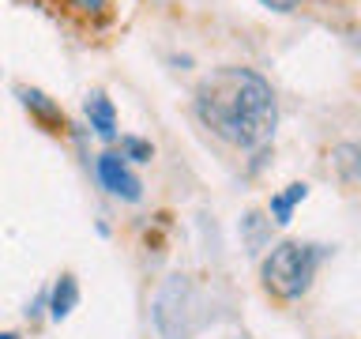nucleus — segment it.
Listing matches in <instances>:
<instances>
[{
  "mask_svg": "<svg viewBox=\"0 0 361 339\" xmlns=\"http://www.w3.org/2000/svg\"><path fill=\"white\" fill-rule=\"evenodd\" d=\"M331 166H335V174L343 177V181L361 185V140H350V143L331 147Z\"/></svg>",
  "mask_w": 361,
  "mask_h": 339,
  "instance_id": "obj_7",
  "label": "nucleus"
},
{
  "mask_svg": "<svg viewBox=\"0 0 361 339\" xmlns=\"http://www.w3.org/2000/svg\"><path fill=\"white\" fill-rule=\"evenodd\" d=\"M75 8H83V11H106L109 0H75Z\"/></svg>",
  "mask_w": 361,
  "mask_h": 339,
  "instance_id": "obj_13",
  "label": "nucleus"
},
{
  "mask_svg": "<svg viewBox=\"0 0 361 339\" xmlns=\"http://www.w3.org/2000/svg\"><path fill=\"white\" fill-rule=\"evenodd\" d=\"M94 174L102 181V189L109 192V196H117V200H128L135 203L143 196V181L128 170V162H124L121 155H113V151H102L94 158Z\"/></svg>",
  "mask_w": 361,
  "mask_h": 339,
  "instance_id": "obj_4",
  "label": "nucleus"
},
{
  "mask_svg": "<svg viewBox=\"0 0 361 339\" xmlns=\"http://www.w3.org/2000/svg\"><path fill=\"white\" fill-rule=\"evenodd\" d=\"M196 117L241 151H256L275 136L279 102L275 90L256 68L222 64L207 72L196 87Z\"/></svg>",
  "mask_w": 361,
  "mask_h": 339,
  "instance_id": "obj_1",
  "label": "nucleus"
},
{
  "mask_svg": "<svg viewBox=\"0 0 361 339\" xmlns=\"http://www.w3.org/2000/svg\"><path fill=\"white\" fill-rule=\"evenodd\" d=\"M241 234H245L248 253H259V249L267 245V237H271V219H264L259 211H245V219H241Z\"/></svg>",
  "mask_w": 361,
  "mask_h": 339,
  "instance_id": "obj_9",
  "label": "nucleus"
},
{
  "mask_svg": "<svg viewBox=\"0 0 361 339\" xmlns=\"http://www.w3.org/2000/svg\"><path fill=\"white\" fill-rule=\"evenodd\" d=\"M75 305H79V282H75V275H61L49 290V316L53 321H64V316H72Z\"/></svg>",
  "mask_w": 361,
  "mask_h": 339,
  "instance_id": "obj_6",
  "label": "nucleus"
},
{
  "mask_svg": "<svg viewBox=\"0 0 361 339\" xmlns=\"http://www.w3.org/2000/svg\"><path fill=\"white\" fill-rule=\"evenodd\" d=\"M309 196V185L305 181H293V185H286L279 192V196H271V219H275L279 226H290L293 222V208Z\"/></svg>",
  "mask_w": 361,
  "mask_h": 339,
  "instance_id": "obj_8",
  "label": "nucleus"
},
{
  "mask_svg": "<svg viewBox=\"0 0 361 339\" xmlns=\"http://www.w3.org/2000/svg\"><path fill=\"white\" fill-rule=\"evenodd\" d=\"M151 321L158 339H196L211 316L203 309V294L196 282L188 275H169L151 302Z\"/></svg>",
  "mask_w": 361,
  "mask_h": 339,
  "instance_id": "obj_2",
  "label": "nucleus"
},
{
  "mask_svg": "<svg viewBox=\"0 0 361 339\" xmlns=\"http://www.w3.org/2000/svg\"><path fill=\"white\" fill-rule=\"evenodd\" d=\"M324 253L327 249L312 242H279L264 256V287L282 302H298L301 294H309Z\"/></svg>",
  "mask_w": 361,
  "mask_h": 339,
  "instance_id": "obj_3",
  "label": "nucleus"
},
{
  "mask_svg": "<svg viewBox=\"0 0 361 339\" xmlns=\"http://www.w3.org/2000/svg\"><path fill=\"white\" fill-rule=\"evenodd\" d=\"M121 158L124 162H151L154 147L147 140H140V136H121Z\"/></svg>",
  "mask_w": 361,
  "mask_h": 339,
  "instance_id": "obj_11",
  "label": "nucleus"
},
{
  "mask_svg": "<svg viewBox=\"0 0 361 339\" xmlns=\"http://www.w3.org/2000/svg\"><path fill=\"white\" fill-rule=\"evenodd\" d=\"M0 339H19L16 332H0Z\"/></svg>",
  "mask_w": 361,
  "mask_h": 339,
  "instance_id": "obj_14",
  "label": "nucleus"
},
{
  "mask_svg": "<svg viewBox=\"0 0 361 339\" xmlns=\"http://www.w3.org/2000/svg\"><path fill=\"white\" fill-rule=\"evenodd\" d=\"M259 4L271 8V11H293V8L301 4V0H259Z\"/></svg>",
  "mask_w": 361,
  "mask_h": 339,
  "instance_id": "obj_12",
  "label": "nucleus"
},
{
  "mask_svg": "<svg viewBox=\"0 0 361 339\" xmlns=\"http://www.w3.org/2000/svg\"><path fill=\"white\" fill-rule=\"evenodd\" d=\"M19 98H23V106H27V109H34L42 121H49V124H64V113L56 109L53 102L42 95V90H27V87H23V90H19Z\"/></svg>",
  "mask_w": 361,
  "mask_h": 339,
  "instance_id": "obj_10",
  "label": "nucleus"
},
{
  "mask_svg": "<svg viewBox=\"0 0 361 339\" xmlns=\"http://www.w3.org/2000/svg\"><path fill=\"white\" fill-rule=\"evenodd\" d=\"M87 117H90V129H94L102 140H113L117 136V109H113V102L94 90V95L87 98Z\"/></svg>",
  "mask_w": 361,
  "mask_h": 339,
  "instance_id": "obj_5",
  "label": "nucleus"
}]
</instances>
